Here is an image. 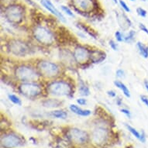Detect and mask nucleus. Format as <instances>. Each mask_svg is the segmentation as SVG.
Wrapping results in <instances>:
<instances>
[{"instance_id":"2f4dec72","label":"nucleus","mask_w":148,"mask_h":148,"mask_svg":"<svg viewBox=\"0 0 148 148\" xmlns=\"http://www.w3.org/2000/svg\"><path fill=\"white\" fill-rule=\"evenodd\" d=\"M120 111H121L122 113H123V114L126 115L127 117H129V118H131V112H130V110H128V109H122Z\"/></svg>"},{"instance_id":"0eeeda50","label":"nucleus","mask_w":148,"mask_h":148,"mask_svg":"<svg viewBox=\"0 0 148 148\" xmlns=\"http://www.w3.org/2000/svg\"><path fill=\"white\" fill-rule=\"evenodd\" d=\"M8 50L16 57H26L29 53V47L25 42L20 40H12L8 44Z\"/></svg>"},{"instance_id":"f257e3e1","label":"nucleus","mask_w":148,"mask_h":148,"mask_svg":"<svg viewBox=\"0 0 148 148\" xmlns=\"http://www.w3.org/2000/svg\"><path fill=\"white\" fill-rule=\"evenodd\" d=\"M72 92L71 85L65 81H53L47 86V92L56 97L68 96L72 94Z\"/></svg>"},{"instance_id":"9d476101","label":"nucleus","mask_w":148,"mask_h":148,"mask_svg":"<svg viewBox=\"0 0 148 148\" xmlns=\"http://www.w3.org/2000/svg\"><path fill=\"white\" fill-rule=\"evenodd\" d=\"M22 144V139L16 134H5L1 137V145L4 148L18 147Z\"/></svg>"},{"instance_id":"1a4fd4ad","label":"nucleus","mask_w":148,"mask_h":148,"mask_svg":"<svg viewBox=\"0 0 148 148\" xmlns=\"http://www.w3.org/2000/svg\"><path fill=\"white\" fill-rule=\"evenodd\" d=\"M73 57L76 63L83 65L87 64L91 60V51L85 47L78 45L74 50Z\"/></svg>"},{"instance_id":"6ab92c4d","label":"nucleus","mask_w":148,"mask_h":148,"mask_svg":"<svg viewBox=\"0 0 148 148\" xmlns=\"http://www.w3.org/2000/svg\"><path fill=\"white\" fill-rule=\"evenodd\" d=\"M114 85H116L119 89L121 90L126 97H130V90L128 89V88L126 87V85H125L124 83H123L122 82H120V81H115Z\"/></svg>"},{"instance_id":"f3484780","label":"nucleus","mask_w":148,"mask_h":148,"mask_svg":"<svg viewBox=\"0 0 148 148\" xmlns=\"http://www.w3.org/2000/svg\"><path fill=\"white\" fill-rule=\"evenodd\" d=\"M62 102L57 99H47L42 102L43 106L46 108H58L61 106Z\"/></svg>"},{"instance_id":"7c9ffc66","label":"nucleus","mask_w":148,"mask_h":148,"mask_svg":"<svg viewBox=\"0 0 148 148\" xmlns=\"http://www.w3.org/2000/svg\"><path fill=\"white\" fill-rule=\"evenodd\" d=\"M109 46H110V47H111L113 51H117V50H118V46H117V44H116L113 40H110V41H109Z\"/></svg>"},{"instance_id":"a878e982","label":"nucleus","mask_w":148,"mask_h":148,"mask_svg":"<svg viewBox=\"0 0 148 148\" xmlns=\"http://www.w3.org/2000/svg\"><path fill=\"white\" fill-rule=\"evenodd\" d=\"M61 10L63 11L64 12H65L66 14L69 16H71V17H74L75 16V15L74 13L72 12V11L68 7V6H65V5H61Z\"/></svg>"},{"instance_id":"5701e85b","label":"nucleus","mask_w":148,"mask_h":148,"mask_svg":"<svg viewBox=\"0 0 148 148\" xmlns=\"http://www.w3.org/2000/svg\"><path fill=\"white\" fill-rule=\"evenodd\" d=\"M135 35H136V32L134 30H130L127 34H124V42H126L127 44H130L132 42H134L135 39Z\"/></svg>"},{"instance_id":"bb28decb","label":"nucleus","mask_w":148,"mask_h":148,"mask_svg":"<svg viewBox=\"0 0 148 148\" xmlns=\"http://www.w3.org/2000/svg\"><path fill=\"white\" fill-rule=\"evenodd\" d=\"M123 34H122L120 31H116L115 34V36H116V39L118 42H124V37H123Z\"/></svg>"},{"instance_id":"393cba45","label":"nucleus","mask_w":148,"mask_h":148,"mask_svg":"<svg viewBox=\"0 0 148 148\" xmlns=\"http://www.w3.org/2000/svg\"><path fill=\"white\" fill-rule=\"evenodd\" d=\"M80 27L82 28V29L85 30V32L88 33V34H89L90 36H92L93 38H96V34L95 33L94 30H92V29H90V27H87L86 25H84V24H80Z\"/></svg>"},{"instance_id":"4be33fe9","label":"nucleus","mask_w":148,"mask_h":148,"mask_svg":"<svg viewBox=\"0 0 148 148\" xmlns=\"http://www.w3.org/2000/svg\"><path fill=\"white\" fill-rule=\"evenodd\" d=\"M79 93L82 96H88L90 95L89 88L83 82H81L79 85Z\"/></svg>"},{"instance_id":"423d86ee","label":"nucleus","mask_w":148,"mask_h":148,"mask_svg":"<svg viewBox=\"0 0 148 148\" xmlns=\"http://www.w3.org/2000/svg\"><path fill=\"white\" fill-rule=\"evenodd\" d=\"M5 17L12 23H20L24 17V10L19 5H9L5 10Z\"/></svg>"},{"instance_id":"e433bc0d","label":"nucleus","mask_w":148,"mask_h":148,"mask_svg":"<svg viewBox=\"0 0 148 148\" xmlns=\"http://www.w3.org/2000/svg\"><path fill=\"white\" fill-rule=\"evenodd\" d=\"M144 85H145L146 90L147 91V93H148V82H145V83H144Z\"/></svg>"},{"instance_id":"cd10ccee","label":"nucleus","mask_w":148,"mask_h":148,"mask_svg":"<svg viewBox=\"0 0 148 148\" xmlns=\"http://www.w3.org/2000/svg\"><path fill=\"white\" fill-rule=\"evenodd\" d=\"M136 12L141 17H146V16H147V11L141 7H139L136 9Z\"/></svg>"},{"instance_id":"72a5a7b5","label":"nucleus","mask_w":148,"mask_h":148,"mask_svg":"<svg viewBox=\"0 0 148 148\" xmlns=\"http://www.w3.org/2000/svg\"><path fill=\"white\" fill-rule=\"evenodd\" d=\"M77 102H78L80 106H84V105H85L87 103V100L85 99H83V98H81V99H77Z\"/></svg>"},{"instance_id":"f8f14e48","label":"nucleus","mask_w":148,"mask_h":148,"mask_svg":"<svg viewBox=\"0 0 148 148\" xmlns=\"http://www.w3.org/2000/svg\"><path fill=\"white\" fill-rule=\"evenodd\" d=\"M73 6L77 11L89 13L95 9L94 0H71Z\"/></svg>"},{"instance_id":"6e6552de","label":"nucleus","mask_w":148,"mask_h":148,"mask_svg":"<svg viewBox=\"0 0 148 148\" xmlns=\"http://www.w3.org/2000/svg\"><path fill=\"white\" fill-rule=\"evenodd\" d=\"M67 136L72 143L79 144V145L86 143L89 139V136L87 132L78 128L70 129L67 133Z\"/></svg>"},{"instance_id":"ddd939ff","label":"nucleus","mask_w":148,"mask_h":148,"mask_svg":"<svg viewBox=\"0 0 148 148\" xmlns=\"http://www.w3.org/2000/svg\"><path fill=\"white\" fill-rule=\"evenodd\" d=\"M42 5L44 6L46 10H47L50 12H51L52 14L54 15L55 16L58 17L59 20L62 21L64 23H66L65 17L64 16L63 14L57 9L53 4L51 2V0H40Z\"/></svg>"},{"instance_id":"dca6fc26","label":"nucleus","mask_w":148,"mask_h":148,"mask_svg":"<svg viewBox=\"0 0 148 148\" xmlns=\"http://www.w3.org/2000/svg\"><path fill=\"white\" fill-rule=\"evenodd\" d=\"M126 128H127V130H128L133 135H134L135 137H136V139H138L140 141L141 143H145L146 142V136H145V134H144V133L143 132H142V133H139L137 130H136V129L134 128L133 126H130V125H128V124H126Z\"/></svg>"},{"instance_id":"4468645a","label":"nucleus","mask_w":148,"mask_h":148,"mask_svg":"<svg viewBox=\"0 0 148 148\" xmlns=\"http://www.w3.org/2000/svg\"><path fill=\"white\" fill-rule=\"evenodd\" d=\"M69 109L75 114L78 115V116H88L92 113V111L89 110V109H82V108L78 107V106H76L75 104L70 105Z\"/></svg>"},{"instance_id":"20e7f679","label":"nucleus","mask_w":148,"mask_h":148,"mask_svg":"<svg viewBox=\"0 0 148 148\" xmlns=\"http://www.w3.org/2000/svg\"><path fill=\"white\" fill-rule=\"evenodd\" d=\"M19 92L23 96L29 99H35L42 95L43 89L41 85L38 83L34 82H22L19 85Z\"/></svg>"},{"instance_id":"b1692460","label":"nucleus","mask_w":148,"mask_h":148,"mask_svg":"<svg viewBox=\"0 0 148 148\" xmlns=\"http://www.w3.org/2000/svg\"><path fill=\"white\" fill-rule=\"evenodd\" d=\"M8 98H9L10 102H12L13 104L17 105V106H21L22 105V101H21V99L16 95L10 94V95H8Z\"/></svg>"},{"instance_id":"9b49d317","label":"nucleus","mask_w":148,"mask_h":148,"mask_svg":"<svg viewBox=\"0 0 148 148\" xmlns=\"http://www.w3.org/2000/svg\"><path fill=\"white\" fill-rule=\"evenodd\" d=\"M109 137V130L104 126L95 127L92 134V140L93 143L98 145H101L106 142Z\"/></svg>"},{"instance_id":"7ed1b4c3","label":"nucleus","mask_w":148,"mask_h":148,"mask_svg":"<svg viewBox=\"0 0 148 148\" xmlns=\"http://www.w3.org/2000/svg\"><path fill=\"white\" fill-rule=\"evenodd\" d=\"M36 70L39 72L40 75L49 79L56 78L61 72V68L57 64L44 60L37 63Z\"/></svg>"},{"instance_id":"412c9836","label":"nucleus","mask_w":148,"mask_h":148,"mask_svg":"<svg viewBox=\"0 0 148 148\" xmlns=\"http://www.w3.org/2000/svg\"><path fill=\"white\" fill-rule=\"evenodd\" d=\"M51 116L55 117V118H58V119H66L67 116H68V113L65 112V111H63V110H54V111H52L50 113Z\"/></svg>"},{"instance_id":"2eb2a0df","label":"nucleus","mask_w":148,"mask_h":148,"mask_svg":"<svg viewBox=\"0 0 148 148\" xmlns=\"http://www.w3.org/2000/svg\"><path fill=\"white\" fill-rule=\"evenodd\" d=\"M117 20H118L119 27H121L122 29H126L132 25L131 21L129 20L128 17L125 14H117Z\"/></svg>"},{"instance_id":"4c0bfd02","label":"nucleus","mask_w":148,"mask_h":148,"mask_svg":"<svg viewBox=\"0 0 148 148\" xmlns=\"http://www.w3.org/2000/svg\"><path fill=\"white\" fill-rule=\"evenodd\" d=\"M112 1H113V2H114L115 3H118V0H112Z\"/></svg>"},{"instance_id":"c9c22d12","label":"nucleus","mask_w":148,"mask_h":148,"mask_svg":"<svg viewBox=\"0 0 148 148\" xmlns=\"http://www.w3.org/2000/svg\"><path fill=\"white\" fill-rule=\"evenodd\" d=\"M107 94H108L110 97H115V96L116 95V94L115 92H113V91H108V92H107Z\"/></svg>"},{"instance_id":"58836bf2","label":"nucleus","mask_w":148,"mask_h":148,"mask_svg":"<svg viewBox=\"0 0 148 148\" xmlns=\"http://www.w3.org/2000/svg\"><path fill=\"white\" fill-rule=\"evenodd\" d=\"M130 1H132V2H134V1H135V0H130Z\"/></svg>"},{"instance_id":"c756f323","label":"nucleus","mask_w":148,"mask_h":148,"mask_svg":"<svg viewBox=\"0 0 148 148\" xmlns=\"http://www.w3.org/2000/svg\"><path fill=\"white\" fill-rule=\"evenodd\" d=\"M116 75L117 78H123L125 77V73H124V71L122 70V69H118L116 72Z\"/></svg>"},{"instance_id":"f03ea898","label":"nucleus","mask_w":148,"mask_h":148,"mask_svg":"<svg viewBox=\"0 0 148 148\" xmlns=\"http://www.w3.org/2000/svg\"><path fill=\"white\" fill-rule=\"evenodd\" d=\"M15 76L21 82H32L39 80L40 74L36 69L28 65H20L15 69Z\"/></svg>"},{"instance_id":"f704fd0d","label":"nucleus","mask_w":148,"mask_h":148,"mask_svg":"<svg viewBox=\"0 0 148 148\" xmlns=\"http://www.w3.org/2000/svg\"><path fill=\"white\" fill-rule=\"evenodd\" d=\"M140 99L145 104V106L148 107V98L145 95H140Z\"/></svg>"},{"instance_id":"c85d7f7f","label":"nucleus","mask_w":148,"mask_h":148,"mask_svg":"<svg viewBox=\"0 0 148 148\" xmlns=\"http://www.w3.org/2000/svg\"><path fill=\"white\" fill-rule=\"evenodd\" d=\"M119 4L121 5V7L123 8V10H125L126 12H130V7H129L128 5H127V4H126L124 1H123V0H119Z\"/></svg>"},{"instance_id":"473e14b6","label":"nucleus","mask_w":148,"mask_h":148,"mask_svg":"<svg viewBox=\"0 0 148 148\" xmlns=\"http://www.w3.org/2000/svg\"><path fill=\"white\" fill-rule=\"evenodd\" d=\"M139 27L141 29V31H143L145 34H147L148 35V29L145 27V25L143 24V23H140L139 24Z\"/></svg>"},{"instance_id":"39448f33","label":"nucleus","mask_w":148,"mask_h":148,"mask_svg":"<svg viewBox=\"0 0 148 148\" xmlns=\"http://www.w3.org/2000/svg\"><path fill=\"white\" fill-rule=\"evenodd\" d=\"M33 36L36 41L44 45H51L54 42V35L47 27L38 26L33 29Z\"/></svg>"},{"instance_id":"a211bd4d","label":"nucleus","mask_w":148,"mask_h":148,"mask_svg":"<svg viewBox=\"0 0 148 148\" xmlns=\"http://www.w3.org/2000/svg\"><path fill=\"white\" fill-rule=\"evenodd\" d=\"M106 58V53L99 51L97 55V51H91V61L94 63H100Z\"/></svg>"},{"instance_id":"aec40b11","label":"nucleus","mask_w":148,"mask_h":148,"mask_svg":"<svg viewBox=\"0 0 148 148\" xmlns=\"http://www.w3.org/2000/svg\"><path fill=\"white\" fill-rule=\"evenodd\" d=\"M137 48L139 50V52L140 53V55L144 58H148V47L146 45L141 43V42H137L136 44Z\"/></svg>"}]
</instances>
